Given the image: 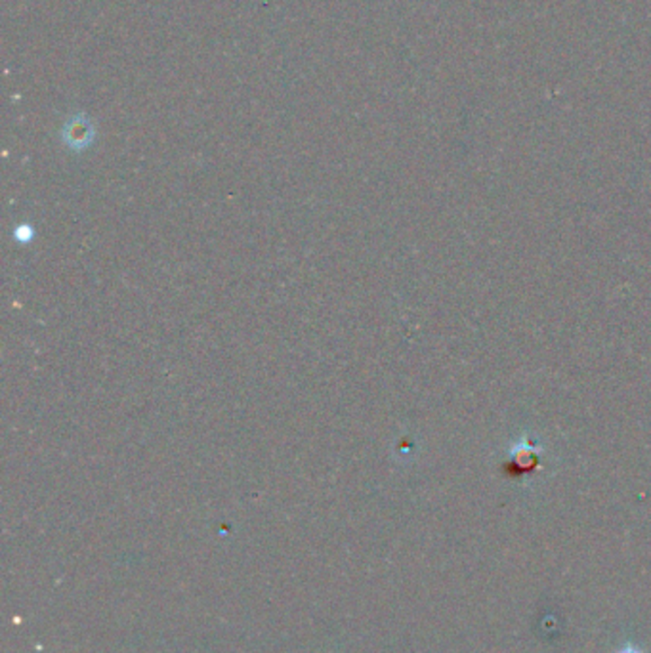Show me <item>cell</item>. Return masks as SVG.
Wrapping results in <instances>:
<instances>
[{
	"mask_svg": "<svg viewBox=\"0 0 651 653\" xmlns=\"http://www.w3.org/2000/svg\"><path fill=\"white\" fill-rule=\"evenodd\" d=\"M615 653H646L638 644H632V642H629V644H625L623 648H619Z\"/></svg>",
	"mask_w": 651,
	"mask_h": 653,
	"instance_id": "cell-1",
	"label": "cell"
}]
</instances>
